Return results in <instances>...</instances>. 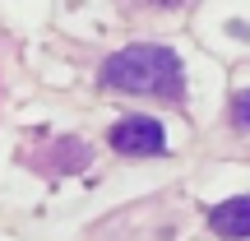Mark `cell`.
<instances>
[{
  "label": "cell",
  "mask_w": 250,
  "mask_h": 241,
  "mask_svg": "<svg viewBox=\"0 0 250 241\" xmlns=\"http://www.w3.org/2000/svg\"><path fill=\"white\" fill-rule=\"evenodd\" d=\"M102 84L116 88V93H162V98H176L181 93V61L167 46H125V51L107 56Z\"/></svg>",
  "instance_id": "cell-1"
},
{
  "label": "cell",
  "mask_w": 250,
  "mask_h": 241,
  "mask_svg": "<svg viewBox=\"0 0 250 241\" xmlns=\"http://www.w3.org/2000/svg\"><path fill=\"white\" fill-rule=\"evenodd\" d=\"M111 149L130 153V158H153V153L167 149V134L153 116H125L116 130H111Z\"/></svg>",
  "instance_id": "cell-2"
},
{
  "label": "cell",
  "mask_w": 250,
  "mask_h": 241,
  "mask_svg": "<svg viewBox=\"0 0 250 241\" xmlns=\"http://www.w3.org/2000/svg\"><path fill=\"white\" fill-rule=\"evenodd\" d=\"M232 116H236V125H241V130H250V88H246V93H236Z\"/></svg>",
  "instance_id": "cell-4"
},
{
  "label": "cell",
  "mask_w": 250,
  "mask_h": 241,
  "mask_svg": "<svg viewBox=\"0 0 250 241\" xmlns=\"http://www.w3.org/2000/svg\"><path fill=\"white\" fill-rule=\"evenodd\" d=\"M208 223H213L218 237H227V241H246V237H250V195L223 199V204L208 214Z\"/></svg>",
  "instance_id": "cell-3"
}]
</instances>
